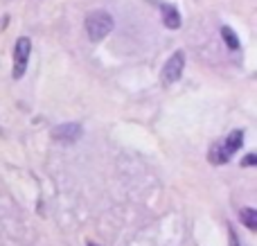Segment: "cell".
<instances>
[{"label": "cell", "instance_id": "3957f363", "mask_svg": "<svg viewBox=\"0 0 257 246\" xmlns=\"http://www.w3.org/2000/svg\"><path fill=\"white\" fill-rule=\"evenodd\" d=\"M183 68H185V54H183L181 50H176L163 68V81L165 84H174V81H178L181 75H183Z\"/></svg>", "mask_w": 257, "mask_h": 246}, {"label": "cell", "instance_id": "8992f818", "mask_svg": "<svg viewBox=\"0 0 257 246\" xmlns=\"http://www.w3.org/2000/svg\"><path fill=\"white\" fill-rule=\"evenodd\" d=\"M241 143H244V131H241V129H235V131H232V134L226 138V145H223V149H226V152H223V154L230 158L232 154L237 152V149H241Z\"/></svg>", "mask_w": 257, "mask_h": 246}, {"label": "cell", "instance_id": "5b68a950", "mask_svg": "<svg viewBox=\"0 0 257 246\" xmlns=\"http://www.w3.org/2000/svg\"><path fill=\"white\" fill-rule=\"evenodd\" d=\"M163 23L169 30H178L181 27V14L174 5H163Z\"/></svg>", "mask_w": 257, "mask_h": 246}, {"label": "cell", "instance_id": "30bf717a", "mask_svg": "<svg viewBox=\"0 0 257 246\" xmlns=\"http://www.w3.org/2000/svg\"><path fill=\"white\" fill-rule=\"evenodd\" d=\"M88 246H95V244H88Z\"/></svg>", "mask_w": 257, "mask_h": 246}, {"label": "cell", "instance_id": "277c9868", "mask_svg": "<svg viewBox=\"0 0 257 246\" xmlns=\"http://www.w3.org/2000/svg\"><path fill=\"white\" fill-rule=\"evenodd\" d=\"M52 138L59 140V143H66L72 145L81 138V127L75 125V122H68V125H59L52 129Z\"/></svg>", "mask_w": 257, "mask_h": 246}, {"label": "cell", "instance_id": "ba28073f", "mask_svg": "<svg viewBox=\"0 0 257 246\" xmlns=\"http://www.w3.org/2000/svg\"><path fill=\"white\" fill-rule=\"evenodd\" d=\"M221 36H223V41H226V45L230 50H237L239 48V39H237V34L230 30V27H221Z\"/></svg>", "mask_w": 257, "mask_h": 246}, {"label": "cell", "instance_id": "52a82bcc", "mask_svg": "<svg viewBox=\"0 0 257 246\" xmlns=\"http://www.w3.org/2000/svg\"><path fill=\"white\" fill-rule=\"evenodd\" d=\"M241 221H244L246 226H248L250 230H255L257 228V212L253 210V208H241Z\"/></svg>", "mask_w": 257, "mask_h": 246}, {"label": "cell", "instance_id": "9c48e42d", "mask_svg": "<svg viewBox=\"0 0 257 246\" xmlns=\"http://www.w3.org/2000/svg\"><path fill=\"white\" fill-rule=\"evenodd\" d=\"M255 163H257V158L253 156V154H248V156H246V158H244V161H241V165H248V167H253V165H255Z\"/></svg>", "mask_w": 257, "mask_h": 246}, {"label": "cell", "instance_id": "7a4b0ae2", "mask_svg": "<svg viewBox=\"0 0 257 246\" xmlns=\"http://www.w3.org/2000/svg\"><path fill=\"white\" fill-rule=\"evenodd\" d=\"M32 52V41L27 36H21L14 48V79H21L27 70V61H30Z\"/></svg>", "mask_w": 257, "mask_h": 246}, {"label": "cell", "instance_id": "6da1fadb", "mask_svg": "<svg viewBox=\"0 0 257 246\" xmlns=\"http://www.w3.org/2000/svg\"><path fill=\"white\" fill-rule=\"evenodd\" d=\"M113 30V18L106 12H93L86 16V32H88L90 41H104Z\"/></svg>", "mask_w": 257, "mask_h": 246}]
</instances>
